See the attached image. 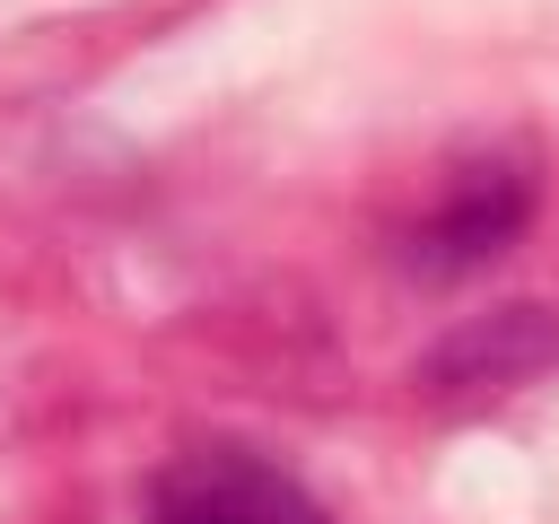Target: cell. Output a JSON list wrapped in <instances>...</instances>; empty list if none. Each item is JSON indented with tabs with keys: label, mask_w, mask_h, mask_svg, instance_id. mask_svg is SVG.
<instances>
[{
	"label": "cell",
	"mask_w": 559,
	"mask_h": 524,
	"mask_svg": "<svg viewBox=\"0 0 559 524\" xmlns=\"http://www.w3.org/2000/svg\"><path fill=\"white\" fill-rule=\"evenodd\" d=\"M148 524H332V515L253 445H183L148 480Z\"/></svg>",
	"instance_id": "obj_1"
},
{
	"label": "cell",
	"mask_w": 559,
	"mask_h": 524,
	"mask_svg": "<svg viewBox=\"0 0 559 524\" xmlns=\"http://www.w3.org/2000/svg\"><path fill=\"white\" fill-rule=\"evenodd\" d=\"M524 218H533V175L489 157V166L454 175V192L411 227V271L419 279H463V271L498 262V245H515Z\"/></svg>",
	"instance_id": "obj_3"
},
{
	"label": "cell",
	"mask_w": 559,
	"mask_h": 524,
	"mask_svg": "<svg viewBox=\"0 0 559 524\" xmlns=\"http://www.w3.org/2000/svg\"><path fill=\"white\" fill-rule=\"evenodd\" d=\"M542 367H559V314H550V306H498V314L454 323V332L419 358V384H428L437 402H489V393L533 384Z\"/></svg>",
	"instance_id": "obj_2"
}]
</instances>
